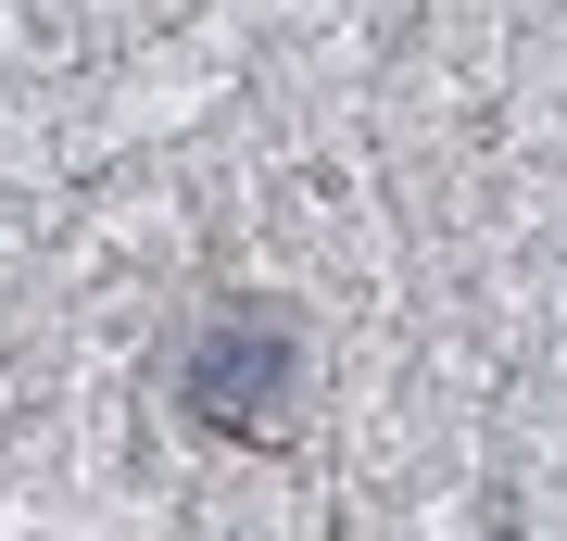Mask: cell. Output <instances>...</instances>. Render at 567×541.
<instances>
[{"label":"cell","instance_id":"cell-1","mask_svg":"<svg viewBox=\"0 0 567 541\" xmlns=\"http://www.w3.org/2000/svg\"><path fill=\"white\" fill-rule=\"evenodd\" d=\"M177 416L215 441H278L303 416V315L290 302H215L177 341Z\"/></svg>","mask_w":567,"mask_h":541}]
</instances>
